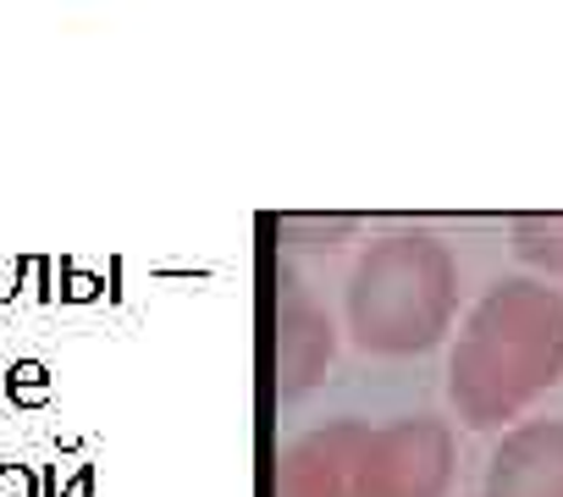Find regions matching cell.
<instances>
[{
    "mask_svg": "<svg viewBox=\"0 0 563 497\" xmlns=\"http://www.w3.org/2000/svg\"><path fill=\"white\" fill-rule=\"evenodd\" d=\"M453 310L459 266L431 232L376 238L349 283V327L371 354H420L442 343Z\"/></svg>",
    "mask_w": 563,
    "mask_h": 497,
    "instance_id": "7a4b0ae2",
    "label": "cell"
},
{
    "mask_svg": "<svg viewBox=\"0 0 563 497\" xmlns=\"http://www.w3.org/2000/svg\"><path fill=\"white\" fill-rule=\"evenodd\" d=\"M360 442H365V426H354V420H338V426L299 437L282 453L276 497H354Z\"/></svg>",
    "mask_w": 563,
    "mask_h": 497,
    "instance_id": "5b68a950",
    "label": "cell"
},
{
    "mask_svg": "<svg viewBox=\"0 0 563 497\" xmlns=\"http://www.w3.org/2000/svg\"><path fill=\"white\" fill-rule=\"evenodd\" d=\"M0 497H45V486H40V470L34 464H0Z\"/></svg>",
    "mask_w": 563,
    "mask_h": 497,
    "instance_id": "9c48e42d",
    "label": "cell"
},
{
    "mask_svg": "<svg viewBox=\"0 0 563 497\" xmlns=\"http://www.w3.org/2000/svg\"><path fill=\"white\" fill-rule=\"evenodd\" d=\"M514 255L547 277H563V210H536V216H514L508 227Z\"/></svg>",
    "mask_w": 563,
    "mask_h": 497,
    "instance_id": "52a82bcc",
    "label": "cell"
},
{
    "mask_svg": "<svg viewBox=\"0 0 563 497\" xmlns=\"http://www.w3.org/2000/svg\"><path fill=\"white\" fill-rule=\"evenodd\" d=\"M276 382L282 398H299L321 382L327 360H332V321L310 305V299H288L282 305V327H276Z\"/></svg>",
    "mask_w": 563,
    "mask_h": 497,
    "instance_id": "8992f818",
    "label": "cell"
},
{
    "mask_svg": "<svg viewBox=\"0 0 563 497\" xmlns=\"http://www.w3.org/2000/svg\"><path fill=\"white\" fill-rule=\"evenodd\" d=\"M453 486V431L442 420H393L365 431L354 497H448Z\"/></svg>",
    "mask_w": 563,
    "mask_h": 497,
    "instance_id": "3957f363",
    "label": "cell"
},
{
    "mask_svg": "<svg viewBox=\"0 0 563 497\" xmlns=\"http://www.w3.org/2000/svg\"><path fill=\"white\" fill-rule=\"evenodd\" d=\"M95 294H100V283H95L89 272H78L73 261H62V299L84 305V299H95Z\"/></svg>",
    "mask_w": 563,
    "mask_h": 497,
    "instance_id": "30bf717a",
    "label": "cell"
},
{
    "mask_svg": "<svg viewBox=\"0 0 563 497\" xmlns=\"http://www.w3.org/2000/svg\"><path fill=\"white\" fill-rule=\"evenodd\" d=\"M0 398L7 404H45L51 398V371L40 360H12V365H0Z\"/></svg>",
    "mask_w": 563,
    "mask_h": 497,
    "instance_id": "ba28073f",
    "label": "cell"
},
{
    "mask_svg": "<svg viewBox=\"0 0 563 497\" xmlns=\"http://www.w3.org/2000/svg\"><path fill=\"white\" fill-rule=\"evenodd\" d=\"M486 497H563V420H514L492 448Z\"/></svg>",
    "mask_w": 563,
    "mask_h": 497,
    "instance_id": "277c9868",
    "label": "cell"
},
{
    "mask_svg": "<svg viewBox=\"0 0 563 497\" xmlns=\"http://www.w3.org/2000/svg\"><path fill=\"white\" fill-rule=\"evenodd\" d=\"M563 382V294L541 277H503L464 316L448 360V398L464 426H508Z\"/></svg>",
    "mask_w": 563,
    "mask_h": 497,
    "instance_id": "6da1fadb",
    "label": "cell"
}]
</instances>
